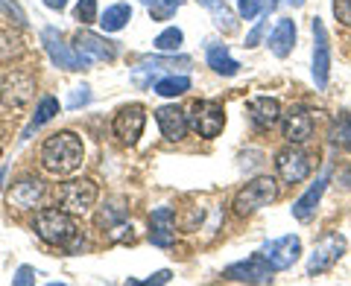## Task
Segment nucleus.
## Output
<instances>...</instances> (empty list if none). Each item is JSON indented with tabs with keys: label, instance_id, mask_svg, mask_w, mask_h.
<instances>
[{
	"label": "nucleus",
	"instance_id": "f257e3e1",
	"mask_svg": "<svg viewBox=\"0 0 351 286\" xmlns=\"http://www.w3.org/2000/svg\"><path fill=\"white\" fill-rule=\"evenodd\" d=\"M41 167L53 172V175H68L82 164L85 149L82 140L73 135V131H56L47 140L41 143Z\"/></svg>",
	"mask_w": 351,
	"mask_h": 286
},
{
	"label": "nucleus",
	"instance_id": "f03ea898",
	"mask_svg": "<svg viewBox=\"0 0 351 286\" xmlns=\"http://www.w3.org/2000/svg\"><path fill=\"white\" fill-rule=\"evenodd\" d=\"M32 231L50 246H71V239L76 237V225L71 213L64 207H44L32 219Z\"/></svg>",
	"mask_w": 351,
	"mask_h": 286
},
{
	"label": "nucleus",
	"instance_id": "7ed1b4c3",
	"mask_svg": "<svg viewBox=\"0 0 351 286\" xmlns=\"http://www.w3.org/2000/svg\"><path fill=\"white\" fill-rule=\"evenodd\" d=\"M278 199V184L276 179H269V175H258V179H252L243 190L234 196V213L237 216H249L261 211V207H267Z\"/></svg>",
	"mask_w": 351,
	"mask_h": 286
},
{
	"label": "nucleus",
	"instance_id": "20e7f679",
	"mask_svg": "<svg viewBox=\"0 0 351 286\" xmlns=\"http://www.w3.org/2000/svg\"><path fill=\"white\" fill-rule=\"evenodd\" d=\"M41 44H44V50H47V56L53 59V64H59V68H64V70H85L88 64H91V56H85V53L73 50L71 44L62 41L56 27L41 29Z\"/></svg>",
	"mask_w": 351,
	"mask_h": 286
},
{
	"label": "nucleus",
	"instance_id": "39448f33",
	"mask_svg": "<svg viewBox=\"0 0 351 286\" xmlns=\"http://www.w3.org/2000/svg\"><path fill=\"white\" fill-rule=\"evenodd\" d=\"M97 196H100V190H97V184L91 179H73V181H64L59 187V205L68 213L91 211L94 202H97Z\"/></svg>",
	"mask_w": 351,
	"mask_h": 286
},
{
	"label": "nucleus",
	"instance_id": "423d86ee",
	"mask_svg": "<svg viewBox=\"0 0 351 286\" xmlns=\"http://www.w3.org/2000/svg\"><path fill=\"white\" fill-rule=\"evenodd\" d=\"M188 123L196 129V135H199V138L211 140L226 126V108H223V103H217V100H199L193 105Z\"/></svg>",
	"mask_w": 351,
	"mask_h": 286
},
{
	"label": "nucleus",
	"instance_id": "0eeeda50",
	"mask_svg": "<svg viewBox=\"0 0 351 286\" xmlns=\"http://www.w3.org/2000/svg\"><path fill=\"white\" fill-rule=\"evenodd\" d=\"M36 94V79L24 70H12L0 82V103L6 108H24Z\"/></svg>",
	"mask_w": 351,
	"mask_h": 286
},
{
	"label": "nucleus",
	"instance_id": "6e6552de",
	"mask_svg": "<svg viewBox=\"0 0 351 286\" xmlns=\"http://www.w3.org/2000/svg\"><path fill=\"white\" fill-rule=\"evenodd\" d=\"M276 172L284 184H299L311 175V158H307V152L295 149V143H290L276 155Z\"/></svg>",
	"mask_w": 351,
	"mask_h": 286
},
{
	"label": "nucleus",
	"instance_id": "1a4fd4ad",
	"mask_svg": "<svg viewBox=\"0 0 351 286\" xmlns=\"http://www.w3.org/2000/svg\"><path fill=\"white\" fill-rule=\"evenodd\" d=\"M272 269L269 260L261 255H252L249 260H240V263H232L226 269V281H234V283H272Z\"/></svg>",
	"mask_w": 351,
	"mask_h": 286
},
{
	"label": "nucleus",
	"instance_id": "9d476101",
	"mask_svg": "<svg viewBox=\"0 0 351 286\" xmlns=\"http://www.w3.org/2000/svg\"><path fill=\"white\" fill-rule=\"evenodd\" d=\"M261 255L269 260V266L276 269V272H284V269H290L293 263L299 260V255H302V239L295 237V234L276 237V239H269V243L261 248Z\"/></svg>",
	"mask_w": 351,
	"mask_h": 286
},
{
	"label": "nucleus",
	"instance_id": "9b49d317",
	"mask_svg": "<svg viewBox=\"0 0 351 286\" xmlns=\"http://www.w3.org/2000/svg\"><path fill=\"white\" fill-rule=\"evenodd\" d=\"M313 29V82L316 88L328 85V73H331V44H328V32L319 18L311 21Z\"/></svg>",
	"mask_w": 351,
	"mask_h": 286
},
{
	"label": "nucleus",
	"instance_id": "f8f14e48",
	"mask_svg": "<svg viewBox=\"0 0 351 286\" xmlns=\"http://www.w3.org/2000/svg\"><path fill=\"white\" fill-rule=\"evenodd\" d=\"M281 131L287 143H304L313 138V114L304 105H290L281 114Z\"/></svg>",
	"mask_w": 351,
	"mask_h": 286
},
{
	"label": "nucleus",
	"instance_id": "ddd939ff",
	"mask_svg": "<svg viewBox=\"0 0 351 286\" xmlns=\"http://www.w3.org/2000/svg\"><path fill=\"white\" fill-rule=\"evenodd\" d=\"M343 251H346V239L343 237H337V234L325 237L322 243L313 248L311 260H307V274H311V278H316V274H325L339 257H343Z\"/></svg>",
	"mask_w": 351,
	"mask_h": 286
},
{
	"label": "nucleus",
	"instance_id": "4468645a",
	"mask_svg": "<svg viewBox=\"0 0 351 286\" xmlns=\"http://www.w3.org/2000/svg\"><path fill=\"white\" fill-rule=\"evenodd\" d=\"M144 123H147L144 105H126V108H120L114 117V135L132 146V143H138L141 131H144Z\"/></svg>",
	"mask_w": 351,
	"mask_h": 286
},
{
	"label": "nucleus",
	"instance_id": "2eb2a0df",
	"mask_svg": "<svg viewBox=\"0 0 351 286\" xmlns=\"http://www.w3.org/2000/svg\"><path fill=\"white\" fill-rule=\"evenodd\" d=\"M156 120H158V129H161V135L167 138V140H182L184 135H188V114L182 112L179 105H161L158 112H156Z\"/></svg>",
	"mask_w": 351,
	"mask_h": 286
},
{
	"label": "nucleus",
	"instance_id": "dca6fc26",
	"mask_svg": "<svg viewBox=\"0 0 351 286\" xmlns=\"http://www.w3.org/2000/svg\"><path fill=\"white\" fill-rule=\"evenodd\" d=\"M76 50L85 53V56H91V59H103V62H112L117 56V44L114 41H108L103 36H94V32H88V29H80L76 32Z\"/></svg>",
	"mask_w": 351,
	"mask_h": 286
},
{
	"label": "nucleus",
	"instance_id": "f3484780",
	"mask_svg": "<svg viewBox=\"0 0 351 286\" xmlns=\"http://www.w3.org/2000/svg\"><path fill=\"white\" fill-rule=\"evenodd\" d=\"M176 239L173 231V207H156L149 216V243L158 248H170Z\"/></svg>",
	"mask_w": 351,
	"mask_h": 286
},
{
	"label": "nucleus",
	"instance_id": "a211bd4d",
	"mask_svg": "<svg viewBox=\"0 0 351 286\" xmlns=\"http://www.w3.org/2000/svg\"><path fill=\"white\" fill-rule=\"evenodd\" d=\"M278 117H281L278 100H272V96H255V100H249V120L255 129L267 131L278 123Z\"/></svg>",
	"mask_w": 351,
	"mask_h": 286
},
{
	"label": "nucleus",
	"instance_id": "6ab92c4d",
	"mask_svg": "<svg viewBox=\"0 0 351 286\" xmlns=\"http://www.w3.org/2000/svg\"><path fill=\"white\" fill-rule=\"evenodd\" d=\"M325 184H328V172H322L319 179H316L311 187H307V193L302 196V199H295L293 202V216L299 219V222H307V219H311L313 213H316V205L322 202V193H325Z\"/></svg>",
	"mask_w": 351,
	"mask_h": 286
},
{
	"label": "nucleus",
	"instance_id": "aec40b11",
	"mask_svg": "<svg viewBox=\"0 0 351 286\" xmlns=\"http://www.w3.org/2000/svg\"><path fill=\"white\" fill-rule=\"evenodd\" d=\"M295 47V21L293 18H281L276 29H272L269 36V50L276 53L278 59H287Z\"/></svg>",
	"mask_w": 351,
	"mask_h": 286
},
{
	"label": "nucleus",
	"instance_id": "412c9836",
	"mask_svg": "<svg viewBox=\"0 0 351 286\" xmlns=\"http://www.w3.org/2000/svg\"><path fill=\"white\" fill-rule=\"evenodd\" d=\"M44 196V184L38 179H24L12 187V193H9V202H12L18 211H29V207H36Z\"/></svg>",
	"mask_w": 351,
	"mask_h": 286
},
{
	"label": "nucleus",
	"instance_id": "4be33fe9",
	"mask_svg": "<svg viewBox=\"0 0 351 286\" xmlns=\"http://www.w3.org/2000/svg\"><path fill=\"white\" fill-rule=\"evenodd\" d=\"M208 68H214L223 76H234L240 70V64L232 59V53H228L223 44H208Z\"/></svg>",
	"mask_w": 351,
	"mask_h": 286
},
{
	"label": "nucleus",
	"instance_id": "5701e85b",
	"mask_svg": "<svg viewBox=\"0 0 351 286\" xmlns=\"http://www.w3.org/2000/svg\"><path fill=\"white\" fill-rule=\"evenodd\" d=\"M328 140L339 149H351V114L348 112H337V117L331 120V129H328Z\"/></svg>",
	"mask_w": 351,
	"mask_h": 286
},
{
	"label": "nucleus",
	"instance_id": "b1692460",
	"mask_svg": "<svg viewBox=\"0 0 351 286\" xmlns=\"http://www.w3.org/2000/svg\"><path fill=\"white\" fill-rule=\"evenodd\" d=\"M132 21V6L129 3H114V6H108L103 18H100V27L106 32H120L126 24Z\"/></svg>",
	"mask_w": 351,
	"mask_h": 286
},
{
	"label": "nucleus",
	"instance_id": "393cba45",
	"mask_svg": "<svg viewBox=\"0 0 351 286\" xmlns=\"http://www.w3.org/2000/svg\"><path fill=\"white\" fill-rule=\"evenodd\" d=\"M196 3H199V6H205L208 12L214 15V24H217L219 29L232 32V29L237 27V24H234V12H232V9H228V6L223 3V0H196Z\"/></svg>",
	"mask_w": 351,
	"mask_h": 286
},
{
	"label": "nucleus",
	"instance_id": "a878e982",
	"mask_svg": "<svg viewBox=\"0 0 351 286\" xmlns=\"http://www.w3.org/2000/svg\"><path fill=\"white\" fill-rule=\"evenodd\" d=\"M152 88H156L158 96H182L184 91H191V79L188 76H164Z\"/></svg>",
	"mask_w": 351,
	"mask_h": 286
},
{
	"label": "nucleus",
	"instance_id": "bb28decb",
	"mask_svg": "<svg viewBox=\"0 0 351 286\" xmlns=\"http://www.w3.org/2000/svg\"><path fill=\"white\" fill-rule=\"evenodd\" d=\"M182 41H184V32L179 27H167L164 32H158V36H156V47L161 53H176L182 47Z\"/></svg>",
	"mask_w": 351,
	"mask_h": 286
},
{
	"label": "nucleus",
	"instance_id": "cd10ccee",
	"mask_svg": "<svg viewBox=\"0 0 351 286\" xmlns=\"http://www.w3.org/2000/svg\"><path fill=\"white\" fill-rule=\"evenodd\" d=\"M56 114H59V100H56V96H41V103L36 108V117H32V129L50 123Z\"/></svg>",
	"mask_w": 351,
	"mask_h": 286
},
{
	"label": "nucleus",
	"instance_id": "c85d7f7f",
	"mask_svg": "<svg viewBox=\"0 0 351 286\" xmlns=\"http://www.w3.org/2000/svg\"><path fill=\"white\" fill-rule=\"evenodd\" d=\"M237 9H240V18L255 21L261 12H272L276 3L272 0H237Z\"/></svg>",
	"mask_w": 351,
	"mask_h": 286
},
{
	"label": "nucleus",
	"instance_id": "c756f323",
	"mask_svg": "<svg viewBox=\"0 0 351 286\" xmlns=\"http://www.w3.org/2000/svg\"><path fill=\"white\" fill-rule=\"evenodd\" d=\"M170 68H191V59L188 56H179V59H158V56H152V59L141 62L138 70H170Z\"/></svg>",
	"mask_w": 351,
	"mask_h": 286
},
{
	"label": "nucleus",
	"instance_id": "7c9ffc66",
	"mask_svg": "<svg viewBox=\"0 0 351 286\" xmlns=\"http://www.w3.org/2000/svg\"><path fill=\"white\" fill-rule=\"evenodd\" d=\"M21 50H24L21 47V38L12 36L9 29H0V62H9L12 56H18Z\"/></svg>",
	"mask_w": 351,
	"mask_h": 286
},
{
	"label": "nucleus",
	"instance_id": "2f4dec72",
	"mask_svg": "<svg viewBox=\"0 0 351 286\" xmlns=\"http://www.w3.org/2000/svg\"><path fill=\"white\" fill-rule=\"evenodd\" d=\"M179 9H182V0H156V3L149 6V15H152V21H170Z\"/></svg>",
	"mask_w": 351,
	"mask_h": 286
},
{
	"label": "nucleus",
	"instance_id": "473e14b6",
	"mask_svg": "<svg viewBox=\"0 0 351 286\" xmlns=\"http://www.w3.org/2000/svg\"><path fill=\"white\" fill-rule=\"evenodd\" d=\"M76 21L94 24L97 21V0H80V3H76Z\"/></svg>",
	"mask_w": 351,
	"mask_h": 286
},
{
	"label": "nucleus",
	"instance_id": "72a5a7b5",
	"mask_svg": "<svg viewBox=\"0 0 351 286\" xmlns=\"http://www.w3.org/2000/svg\"><path fill=\"white\" fill-rule=\"evenodd\" d=\"M334 18L339 27L351 29V0H334Z\"/></svg>",
	"mask_w": 351,
	"mask_h": 286
},
{
	"label": "nucleus",
	"instance_id": "f704fd0d",
	"mask_svg": "<svg viewBox=\"0 0 351 286\" xmlns=\"http://www.w3.org/2000/svg\"><path fill=\"white\" fill-rule=\"evenodd\" d=\"M0 15L12 18V24H18V27H24V24H27V18H24V12L18 9L15 0H0Z\"/></svg>",
	"mask_w": 351,
	"mask_h": 286
},
{
	"label": "nucleus",
	"instance_id": "c9c22d12",
	"mask_svg": "<svg viewBox=\"0 0 351 286\" xmlns=\"http://www.w3.org/2000/svg\"><path fill=\"white\" fill-rule=\"evenodd\" d=\"M91 103V88L82 85V88H73V94L68 96V108H82Z\"/></svg>",
	"mask_w": 351,
	"mask_h": 286
},
{
	"label": "nucleus",
	"instance_id": "e433bc0d",
	"mask_svg": "<svg viewBox=\"0 0 351 286\" xmlns=\"http://www.w3.org/2000/svg\"><path fill=\"white\" fill-rule=\"evenodd\" d=\"M27 283H36V269L32 266H21L15 274V286H27Z\"/></svg>",
	"mask_w": 351,
	"mask_h": 286
},
{
	"label": "nucleus",
	"instance_id": "4c0bfd02",
	"mask_svg": "<svg viewBox=\"0 0 351 286\" xmlns=\"http://www.w3.org/2000/svg\"><path fill=\"white\" fill-rule=\"evenodd\" d=\"M263 32H267V24H263V21H261V24H258V27H255V29H252L249 36H246V44H243V47H258L261 38H263Z\"/></svg>",
	"mask_w": 351,
	"mask_h": 286
},
{
	"label": "nucleus",
	"instance_id": "58836bf2",
	"mask_svg": "<svg viewBox=\"0 0 351 286\" xmlns=\"http://www.w3.org/2000/svg\"><path fill=\"white\" fill-rule=\"evenodd\" d=\"M170 278H173V274H170L167 269H161V272H156V274H152V278H149L147 283H170Z\"/></svg>",
	"mask_w": 351,
	"mask_h": 286
},
{
	"label": "nucleus",
	"instance_id": "ea45409f",
	"mask_svg": "<svg viewBox=\"0 0 351 286\" xmlns=\"http://www.w3.org/2000/svg\"><path fill=\"white\" fill-rule=\"evenodd\" d=\"M44 6H47V9H56V12H59V9L68 6V0H44Z\"/></svg>",
	"mask_w": 351,
	"mask_h": 286
},
{
	"label": "nucleus",
	"instance_id": "a19ab883",
	"mask_svg": "<svg viewBox=\"0 0 351 286\" xmlns=\"http://www.w3.org/2000/svg\"><path fill=\"white\" fill-rule=\"evenodd\" d=\"M3 181H6V167H0V190H3Z\"/></svg>",
	"mask_w": 351,
	"mask_h": 286
},
{
	"label": "nucleus",
	"instance_id": "79ce46f5",
	"mask_svg": "<svg viewBox=\"0 0 351 286\" xmlns=\"http://www.w3.org/2000/svg\"><path fill=\"white\" fill-rule=\"evenodd\" d=\"M290 6H304V0H287Z\"/></svg>",
	"mask_w": 351,
	"mask_h": 286
},
{
	"label": "nucleus",
	"instance_id": "37998d69",
	"mask_svg": "<svg viewBox=\"0 0 351 286\" xmlns=\"http://www.w3.org/2000/svg\"><path fill=\"white\" fill-rule=\"evenodd\" d=\"M141 3H147V6H152V3H156V0H141Z\"/></svg>",
	"mask_w": 351,
	"mask_h": 286
}]
</instances>
